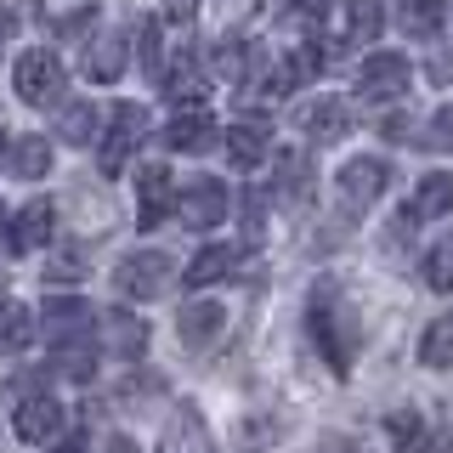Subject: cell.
Listing matches in <instances>:
<instances>
[{"label":"cell","mask_w":453,"mask_h":453,"mask_svg":"<svg viewBox=\"0 0 453 453\" xmlns=\"http://www.w3.org/2000/svg\"><path fill=\"white\" fill-rule=\"evenodd\" d=\"M408 57L396 51H374L368 63L357 68V96L363 103H396V96H408Z\"/></svg>","instance_id":"5b68a950"},{"label":"cell","mask_w":453,"mask_h":453,"mask_svg":"<svg viewBox=\"0 0 453 453\" xmlns=\"http://www.w3.org/2000/svg\"><path fill=\"white\" fill-rule=\"evenodd\" d=\"M91 368H96L91 340H68V346H57V374H68V380H91Z\"/></svg>","instance_id":"f1b7e54d"},{"label":"cell","mask_w":453,"mask_h":453,"mask_svg":"<svg viewBox=\"0 0 453 453\" xmlns=\"http://www.w3.org/2000/svg\"><path fill=\"white\" fill-rule=\"evenodd\" d=\"M125 63H131V40H125V35L85 40V74H91L96 85H113V80L125 74Z\"/></svg>","instance_id":"2e32d148"},{"label":"cell","mask_w":453,"mask_h":453,"mask_svg":"<svg viewBox=\"0 0 453 453\" xmlns=\"http://www.w3.org/2000/svg\"><path fill=\"white\" fill-rule=\"evenodd\" d=\"M108 453H142V448L131 442V436H108Z\"/></svg>","instance_id":"60d3db41"},{"label":"cell","mask_w":453,"mask_h":453,"mask_svg":"<svg viewBox=\"0 0 453 453\" xmlns=\"http://www.w3.org/2000/svg\"><path fill=\"white\" fill-rule=\"evenodd\" d=\"M221 334H226V306H216V301H193V306H181V318H176V340H181L188 351L216 346Z\"/></svg>","instance_id":"30bf717a"},{"label":"cell","mask_w":453,"mask_h":453,"mask_svg":"<svg viewBox=\"0 0 453 453\" xmlns=\"http://www.w3.org/2000/svg\"><path fill=\"white\" fill-rule=\"evenodd\" d=\"M403 453H453V436L448 431H419Z\"/></svg>","instance_id":"8d00e7d4"},{"label":"cell","mask_w":453,"mask_h":453,"mask_svg":"<svg viewBox=\"0 0 453 453\" xmlns=\"http://www.w3.org/2000/svg\"><path fill=\"white\" fill-rule=\"evenodd\" d=\"M51 233H57L51 198H28L18 216H12V250H51Z\"/></svg>","instance_id":"4fadbf2b"},{"label":"cell","mask_w":453,"mask_h":453,"mask_svg":"<svg viewBox=\"0 0 453 453\" xmlns=\"http://www.w3.org/2000/svg\"><path fill=\"white\" fill-rule=\"evenodd\" d=\"M283 431H289V419H250L244 431H238V448H244V453H261L266 442H278Z\"/></svg>","instance_id":"1f68e13d"},{"label":"cell","mask_w":453,"mask_h":453,"mask_svg":"<svg viewBox=\"0 0 453 453\" xmlns=\"http://www.w3.org/2000/svg\"><path fill=\"white\" fill-rule=\"evenodd\" d=\"M306 188H311L306 153H278V165H273V198H278V204H301Z\"/></svg>","instance_id":"7402d4cb"},{"label":"cell","mask_w":453,"mask_h":453,"mask_svg":"<svg viewBox=\"0 0 453 453\" xmlns=\"http://www.w3.org/2000/svg\"><path fill=\"white\" fill-rule=\"evenodd\" d=\"M91 318H96V311L85 306V301L57 295V301H46V311H40V329H46V340L68 346V340H91Z\"/></svg>","instance_id":"9c48e42d"},{"label":"cell","mask_w":453,"mask_h":453,"mask_svg":"<svg viewBox=\"0 0 453 453\" xmlns=\"http://www.w3.org/2000/svg\"><path fill=\"white\" fill-rule=\"evenodd\" d=\"M419 363H425V368H453V311H448V318H436L431 329H425Z\"/></svg>","instance_id":"83f0119b"},{"label":"cell","mask_w":453,"mask_h":453,"mask_svg":"<svg viewBox=\"0 0 453 453\" xmlns=\"http://www.w3.org/2000/svg\"><path fill=\"white\" fill-rule=\"evenodd\" d=\"M165 12L181 23V18H193V12H198V0H165Z\"/></svg>","instance_id":"f35d334b"},{"label":"cell","mask_w":453,"mask_h":453,"mask_svg":"<svg viewBox=\"0 0 453 453\" xmlns=\"http://www.w3.org/2000/svg\"><path fill=\"white\" fill-rule=\"evenodd\" d=\"M380 193H386V165L380 159H351L340 170V204H346V216H363Z\"/></svg>","instance_id":"8992f818"},{"label":"cell","mask_w":453,"mask_h":453,"mask_svg":"<svg viewBox=\"0 0 453 453\" xmlns=\"http://www.w3.org/2000/svg\"><path fill=\"white\" fill-rule=\"evenodd\" d=\"M216 136H221V125L210 119L204 108H188V113H176V119L165 125V142L176 153H210V148H216Z\"/></svg>","instance_id":"9a60e30c"},{"label":"cell","mask_w":453,"mask_h":453,"mask_svg":"<svg viewBox=\"0 0 453 453\" xmlns=\"http://www.w3.org/2000/svg\"><path fill=\"white\" fill-rule=\"evenodd\" d=\"M386 431H391V442H396V453H403L414 436L425 431V419L414 414V408H391V419H386Z\"/></svg>","instance_id":"836d02e7"},{"label":"cell","mask_w":453,"mask_h":453,"mask_svg":"<svg viewBox=\"0 0 453 453\" xmlns=\"http://www.w3.org/2000/svg\"><path fill=\"white\" fill-rule=\"evenodd\" d=\"M273 18L301 23V28H318L323 18H329V0H273Z\"/></svg>","instance_id":"f546056e"},{"label":"cell","mask_w":453,"mask_h":453,"mask_svg":"<svg viewBox=\"0 0 453 453\" xmlns=\"http://www.w3.org/2000/svg\"><path fill=\"white\" fill-rule=\"evenodd\" d=\"M46 278H57V283H80V278H85L80 250H51V255H46Z\"/></svg>","instance_id":"d6a6232c"},{"label":"cell","mask_w":453,"mask_h":453,"mask_svg":"<svg viewBox=\"0 0 453 453\" xmlns=\"http://www.w3.org/2000/svg\"><path fill=\"white\" fill-rule=\"evenodd\" d=\"M12 28H18V12H12V6H0V46L12 40Z\"/></svg>","instance_id":"ab89813d"},{"label":"cell","mask_w":453,"mask_h":453,"mask_svg":"<svg viewBox=\"0 0 453 453\" xmlns=\"http://www.w3.org/2000/svg\"><path fill=\"white\" fill-rule=\"evenodd\" d=\"M448 23V0H396V28L414 40H431Z\"/></svg>","instance_id":"44dd1931"},{"label":"cell","mask_w":453,"mask_h":453,"mask_svg":"<svg viewBox=\"0 0 453 453\" xmlns=\"http://www.w3.org/2000/svg\"><path fill=\"white\" fill-rule=\"evenodd\" d=\"M6 159H12V176H18V181H46V170H51V142H46V136H18Z\"/></svg>","instance_id":"cb8c5ba5"},{"label":"cell","mask_w":453,"mask_h":453,"mask_svg":"<svg viewBox=\"0 0 453 453\" xmlns=\"http://www.w3.org/2000/svg\"><path fill=\"white\" fill-rule=\"evenodd\" d=\"M176 204V181H170L165 165H142L136 170V221L142 226H159Z\"/></svg>","instance_id":"ba28073f"},{"label":"cell","mask_w":453,"mask_h":453,"mask_svg":"<svg viewBox=\"0 0 453 453\" xmlns=\"http://www.w3.org/2000/svg\"><path fill=\"white\" fill-rule=\"evenodd\" d=\"M136 40H142V46H136L142 63H148L153 74H165V57H159V18H142V23H136Z\"/></svg>","instance_id":"e575fe53"},{"label":"cell","mask_w":453,"mask_h":453,"mask_svg":"<svg viewBox=\"0 0 453 453\" xmlns=\"http://www.w3.org/2000/svg\"><path fill=\"white\" fill-rule=\"evenodd\" d=\"M142 136H148V108L119 103L108 113V142H103V170H108V176H119V170L131 165V153L142 148Z\"/></svg>","instance_id":"277c9868"},{"label":"cell","mask_w":453,"mask_h":453,"mask_svg":"<svg viewBox=\"0 0 453 453\" xmlns=\"http://www.w3.org/2000/svg\"><path fill=\"white\" fill-rule=\"evenodd\" d=\"M35 334H40V318L23 301L0 306V351H6V357H23V351L35 346Z\"/></svg>","instance_id":"d6986e66"},{"label":"cell","mask_w":453,"mask_h":453,"mask_svg":"<svg viewBox=\"0 0 453 453\" xmlns=\"http://www.w3.org/2000/svg\"><path fill=\"white\" fill-rule=\"evenodd\" d=\"M311 340L323 346V363H329L334 374H346V368H351V340L340 334V311L329 306V289L311 295Z\"/></svg>","instance_id":"52a82bcc"},{"label":"cell","mask_w":453,"mask_h":453,"mask_svg":"<svg viewBox=\"0 0 453 453\" xmlns=\"http://www.w3.org/2000/svg\"><path fill=\"white\" fill-rule=\"evenodd\" d=\"M113 289L125 301H159V295L176 289V261L159 250H142V255H125L119 273H113Z\"/></svg>","instance_id":"6da1fadb"},{"label":"cell","mask_w":453,"mask_h":453,"mask_svg":"<svg viewBox=\"0 0 453 453\" xmlns=\"http://www.w3.org/2000/svg\"><path fill=\"white\" fill-rule=\"evenodd\" d=\"M386 28V0H346V40L351 46H374Z\"/></svg>","instance_id":"d4e9b609"},{"label":"cell","mask_w":453,"mask_h":453,"mask_svg":"<svg viewBox=\"0 0 453 453\" xmlns=\"http://www.w3.org/2000/svg\"><path fill=\"white\" fill-rule=\"evenodd\" d=\"M238 261H244V255H238L233 244H210V250H198L193 261H188V273H181V278H188L193 289H210V283L233 278V273H238Z\"/></svg>","instance_id":"ac0fdd59"},{"label":"cell","mask_w":453,"mask_h":453,"mask_svg":"<svg viewBox=\"0 0 453 453\" xmlns=\"http://www.w3.org/2000/svg\"><path fill=\"white\" fill-rule=\"evenodd\" d=\"M226 204H233V193H226V181L216 176H193V181H181L176 188V221L181 226H193V233H204V226H221L226 221Z\"/></svg>","instance_id":"7a4b0ae2"},{"label":"cell","mask_w":453,"mask_h":453,"mask_svg":"<svg viewBox=\"0 0 453 453\" xmlns=\"http://www.w3.org/2000/svg\"><path fill=\"white\" fill-rule=\"evenodd\" d=\"M159 80H165L170 103H188V108H198V103H204V91H210V80H204V68H198V57H176V63H170Z\"/></svg>","instance_id":"ffe728a7"},{"label":"cell","mask_w":453,"mask_h":453,"mask_svg":"<svg viewBox=\"0 0 453 453\" xmlns=\"http://www.w3.org/2000/svg\"><path fill=\"white\" fill-rule=\"evenodd\" d=\"M425 142H431L436 153H453V103L431 113V136H425Z\"/></svg>","instance_id":"d590c367"},{"label":"cell","mask_w":453,"mask_h":453,"mask_svg":"<svg viewBox=\"0 0 453 453\" xmlns=\"http://www.w3.org/2000/svg\"><path fill=\"white\" fill-rule=\"evenodd\" d=\"M436 216H453V176H448V170L419 176L414 198L403 204V226H408V221H436Z\"/></svg>","instance_id":"5bb4252c"},{"label":"cell","mask_w":453,"mask_h":453,"mask_svg":"<svg viewBox=\"0 0 453 453\" xmlns=\"http://www.w3.org/2000/svg\"><path fill=\"white\" fill-rule=\"evenodd\" d=\"M103 329H108V346L119 351V357H136V351L148 346V323H142V318H125V311H108V318H103Z\"/></svg>","instance_id":"4316f807"},{"label":"cell","mask_w":453,"mask_h":453,"mask_svg":"<svg viewBox=\"0 0 453 453\" xmlns=\"http://www.w3.org/2000/svg\"><path fill=\"white\" fill-rule=\"evenodd\" d=\"M431 74H436V85H453V51H436Z\"/></svg>","instance_id":"74e56055"},{"label":"cell","mask_w":453,"mask_h":453,"mask_svg":"<svg viewBox=\"0 0 453 453\" xmlns=\"http://www.w3.org/2000/svg\"><path fill=\"white\" fill-rule=\"evenodd\" d=\"M425 283L436 295H453V238H442V244L425 255Z\"/></svg>","instance_id":"4dcf8cb0"},{"label":"cell","mask_w":453,"mask_h":453,"mask_svg":"<svg viewBox=\"0 0 453 453\" xmlns=\"http://www.w3.org/2000/svg\"><path fill=\"white\" fill-rule=\"evenodd\" d=\"M96 131H103V113H96L91 103H68L63 119H57V136H63L68 148H91Z\"/></svg>","instance_id":"484cf974"},{"label":"cell","mask_w":453,"mask_h":453,"mask_svg":"<svg viewBox=\"0 0 453 453\" xmlns=\"http://www.w3.org/2000/svg\"><path fill=\"white\" fill-rule=\"evenodd\" d=\"M221 136H226V159H233L238 170H255L266 153H273V142H266L261 125H226Z\"/></svg>","instance_id":"603a6c76"},{"label":"cell","mask_w":453,"mask_h":453,"mask_svg":"<svg viewBox=\"0 0 453 453\" xmlns=\"http://www.w3.org/2000/svg\"><path fill=\"white\" fill-rule=\"evenodd\" d=\"M12 425H18L23 442L46 448V442H57V431H63V403H57V396H23Z\"/></svg>","instance_id":"7c38bea8"},{"label":"cell","mask_w":453,"mask_h":453,"mask_svg":"<svg viewBox=\"0 0 453 453\" xmlns=\"http://www.w3.org/2000/svg\"><path fill=\"white\" fill-rule=\"evenodd\" d=\"M51 453H91V448H85V442H80V436H68V442H57Z\"/></svg>","instance_id":"b9f144b4"},{"label":"cell","mask_w":453,"mask_h":453,"mask_svg":"<svg viewBox=\"0 0 453 453\" xmlns=\"http://www.w3.org/2000/svg\"><path fill=\"white\" fill-rule=\"evenodd\" d=\"M159 453H216V436L204 431V419H198L193 403H181L176 414L165 419L159 431Z\"/></svg>","instance_id":"8fae6325"},{"label":"cell","mask_w":453,"mask_h":453,"mask_svg":"<svg viewBox=\"0 0 453 453\" xmlns=\"http://www.w3.org/2000/svg\"><path fill=\"white\" fill-rule=\"evenodd\" d=\"M68 91V74L51 51H23L18 57V96L28 108H57Z\"/></svg>","instance_id":"3957f363"},{"label":"cell","mask_w":453,"mask_h":453,"mask_svg":"<svg viewBox=\"0 0 453 453\" xmlns=\"http://www.w3.org/2000/svg\"><path fill=\"white\" fill-rule=\"evenodd\" d=\"M301 131L318 142V148H323V142H340V136L351 131L346 103H334V96H318V103H306V108H301Z\"/></svg>","instance_id":"e0dca14e"}]
</instances>
